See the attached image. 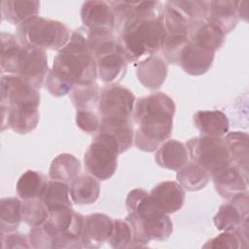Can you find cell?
<instances>
[{"label":"cell","mask_w":249,"mask_h":249,"mask_svg":"<svg viewBox=\"0 0 249 249\" xmlns=\"http://www.w3.org/2000/svg\"><path fill=\"white\" fill-rule=\"evenodd\" d=\"M96 61L86 41L84 27L71 33L68 43L57 52L53 58L45 86L56 97L69 93L75 85L95 83Z\"/></svg>","instance_id":"obj_1"},{"label":"cell","mask_w":249,"mask_h":249,"mask_svg":"<svg viewBox=\"0 0 249 249\" xmlns=\"http://www.w3.org/2000/svg\"><path fill=\"white\" fill-rule=\"evenodd\" d=\"M173 99L164 92H154L135 101L132 121L135 146L144 152L156 151L171 135L175 114Z\"/></svg>","instance_id":"obj_2"},{"label":"cell","mask_w":249,"mask_h":249,"mask_svg":"<svg viewBox=\"0 0 249 249\" xmlns=\"http://www.w3.org/2000/svg\"><path fill=\"white\" fill-rule=\"evenodd\" d=\"M126 220L131 226L133 240L131 247H146L151 240H165L173 231L168 214L161 211L153 201L150 193L134 189L125 199ZM130 247V248H131Z\"/></svg>","instance_id":"obj_3"},{"label":"cell","mask_w":249,"mask_h":249,"mask_svg":"<svg viewBox=\"0 0 249 249\" xmlns=\"http://www.w3.org/2000/svg\"><path fill=\"white\" fill-rule=\"evenodd\" d=\"M162 15L128 18L120 28L118 47L127 62H136L142 57L155 55L167 36Z\"/></svg>","instance_id":"obj_4"},{"label":"cell","mask_w":249,"mask_h":249,"mask_svg":"<svg viewBox=\"0 0 249 249\" xmlns=\"http://www.w3.org/2000/svg\"><path fill=\"white\" fill-rule=\"evenodd\" d=\"M17 37L25 46L59 51L68 43L71 33L63 22L36 16L17 27Z\"/></svg>","instance_id":"obj_5"},{"label":"cell","mask_w":249,"mask_h":249,"mask_svg":"<svg viewBox=\"0 0 249 249\" xmlns=\"http://www.w3.org/2000/svg\"><path fill=\"white\" fill-rule=\"evenodd\" d=\"M119 155L115 138L108 133L97 132L85 153V168L99 181L108 180L116 172Z\"/></svg>","instance_id":"obj_6"},{"label":"cell","mask_w":249,"mask_h":249,"mask_svg":"<svg viewBox=\"0 0 249 249\" xmlns=\"http://www.w3.org/2000/svg\"><path fill=\"white\" fill-rule=\"evenodd\" d=\"M190 160L203 167L212 177L231 163L224 137L198 136L186 143Z\"/></svg>","instance_id":"obj_7"},{"label":"cell","mask_w":249,"mask_h":249,"mask_svg":"<svg viewBox=\"0 0 249 249\" xmlns=\"http://www.w3.org/2000/svg\"><path fill=\"white\" fill-rule=\"evenodd\" d=\"M135 95L119 84H108L100 91L98 116L103 122H131Z\"/></svg>","instance_id":"obj_8"},{"label":"cell","mask_w":249,"mask_h":249,"mask_svg":"<svg viewBox=\"0 0 249 249\" xmlns=\"http://www.w3.org/2000/svg\"><path fill=\"white\" fill-rule=\"evenodd\" d=\"M1 106L10 108L38 107L39 89L32 87L20 77L13 74L2 75L0 82Z\"/></svg>","instance_id":"obj_9"},{"label":"cell","mask_w":249,"mask_h":249,"mask_svg":"<svg viewBox=\"0 0 249 249\" xmlns=\"http://www.w3.org/2000/svg\"><path fill=\"white\" fill-rule=\"evenodd\" d=\"M50 72L45 50L25 46L19 53L16 74L32 87L40 89Z\"/></svg>","instance_id":"obj_10"},{"label":"cell","mask_w":249,"mask_h":249,"mask_svg":"<svg viewBox=\"0 0 249 249\" xmlns=\"http://www.w3.org/2000/svg\"><path fill=\"white\" fill-rule=\"evenodd\" d=\"M58 233L56 248H81V236L85 217L72 208H65L50 213L48 218Z\"/></svg>","instance_id":"obj_11"},{"label":"cell","mask_w":249,"mask_h":249,"mask_svg":"<svg viewBox=\"0 0 249 249\" xmlns=\"http://www.w3.org/2000/svg\"><path fill=\"white\" fill-rule=\"evenodd\" d=\"M248 192L239 194L222 204L214 216L215 227L219 231H234L241 222L248 218Z\"/></svg>","instance_id":"obj_12"},{"label":"cell","mask_w":249,"mask_h":249,"mask_svg":"<svg viewBox=\"0 0 249 249\" xmlns=\"http://www.w3.org/2000/svg\"><path fill=\"white\" fill-rule=\"evenodd\" d=\"M81 18L89 30L113 31L116 26L115 16L108 2L99 0L86 1L82 5Z\"/></svg>","instance_id":"obj_13"},{"label":"cell","mask_w":249,"mask_h":249,"mask_svg":"<svg viewBox=\"0 0 249 249\" xmlns=\"http://www.w3.org/2000/svg\"><path fill=\"white\" fill-rule=\"evenodd\" d=\"M113 228V219L106 214L93 213L85 217L81 236L83 247L99 248L108 241Z\"/></svg>","instance_id":"obj_14"},{"label":"cell","mask_w":249,"mask_h":249,"mask_svg":"<svg viewBox=\"0 0 249 249\" xmlns=\"http://www.w3.org/2000/svg\"><path fill=\"white\" fill-rule=\"evenodd\" d=\"M212 178L216 192L227 200L247 192L248 175L232 163L213 175Z\"/></svg>","instance_id":"obj_15"},{"label":"cell","mask_w":249,"mask_h":249,"mask_svg":"<svg viewBox=\"0 0 249 249\" xmlns=\"http://www.w3.org/2000/svg\"><path fill=\"white\" fill-rule=\"evenodd\" d=\"M1 115L2 131L11 128L16 133L26 134L35 129L39 122L38 107L10 108L1 106Z\"/></svg>","instance_id":"obj_16"},{"label":"cell","mask_w":249,"mask_h":249,"mask_svg":"<svg viewBox=\"0 0 249 249\" xmlns=\"http://www.w3.org/2000/svg\"><path fill=\"white\" fill-rule=\"evenodd\" d=\"M150 196L156 205L166 214L180 210L185 201V190L175 181H163L157 184Z\"/></svg>","instance_id":"obj_17"},{"label":"cell","mask_w":249,"mask_h":249,"mask_svg":"<svg viewBox=\"0 0 249 249\" xmlns=\"http://www.w3.org/2000/svg\"><path fill=\"white\" fill-rule=\"evenodd\" d=\"M226 34L215 24L207 19L193 21L189 28V40L193 44L208 50L217 52L225 42Z\"/></svg>","instance_id":"obj_18"},{"label":"cell","mask_w":249,"mask_h":249,"mask_svg":"<svg viewBox=\"0 0 249 249\" xmlns=\"http://www.w3.org/2000/svg\"><path fill=\"white\" fill-rule=\"evenodd\" d=\"M95 61L97 77L104 83L117 84L126 73L128 62L119 50V47L99 55L95 58Z\"/></svg>","instance_id":"obj_19"},{"label":"cell","mask_w":249,"mask_h":249,"mask_svg":"<svg viewBox=\"0 0 249 249\" xmlns=\"http://www.w3.org/2000/svg\"><path fill=\"white\" fill-rule=\"evenodd\" d=\"M214 56L215 53L189 42L182 52L179 65L187 74L199 76L210 69Z\"/></svg>","instance_id":"obj_20"},{"label":"cell","mask_w":249,"mask_h":249,"mask_svg":"<svg viewBox=\"0 0 249 249\" xmlns=\"http://www.w3.org/2000/svg\"><path fill=\"white\" fill-rule=\"evenodd\" d=\"M189 160L186 144L175 139H167L161 143L155 155V160L160 167L174 171L181 169Z\"/></svg>","instance_id":"obj_21"},{"label":"cell","mask_w":249,"mask_h":249,"mask_svg":"<svg viewBox=\"0 0 249 249\" xmlns=\"http://www.w3.org/2000/svg\"><path fill=\"white\" fill-rule=\"evenodd\" d=\"M136 75L146 89H157L166 79L167 64L163 58L158 55L145 57L137 63Z\"/></svg>","instance_id":"obj_22"},{"label":"cell","mask_w":249,"mask_h":249,"mask_svg":"<svg viewBox=\"0 0 249 249\" xmlns=\"http://www.w3.org/2000/svg\"><path fill=\"white\" fill-rule=\"evenodd\" d=\"M205 19L217 25L225 34L230 33L235 28L239 19L236 12L235 1H208Z\"/></svg>","instance_id":"obj_23"},{"label":"cell","mask_w":249,"mask_h":249,"mask_svg":"<svg viewBox=\"0 0 249 249\" xmlns=\"http://www.w3.org/2000/svg\"><path fill=\"white\" fill-rule=\"evenodd\" d=\"M195 126L201 136L223 137L229 131L230 123L220 110H201L194 115Z\"/></svg>","instance_id":"obj_24"},{"label":"cell","mask_w":249,"mask_h":249,"mask_svg":"<svg viewBox=\"0 0 249 249\" xmlns=\"http://www.w3.org/2000/svg\"><path fill=\"white\" fill-rule=\"evenodd\" d=\"M72 202L80 205L94 203L100 194L99 180L90 174L78 175L69 183Z\"/></svg>","instance_id":"obj_25"},{"label":"cell","mask_w":249,"mask_h":249,"mask_svg":"<svg viewBox=\"0 0 249 249\" xmlns=\"http://www.w3.org/2000/svg\"><path fill=\"white\" fill-rule=\"evenodd\" d=\"M39 10L40 2L35 0H4L1 5L2 18L18 26L38 16Z\"/></svg>","instance_id":"obj_26"},{"label":"cell","mask_w":249,"mask_h":249,"mask_svg":"<svg viewBox=\"0 0 249 249\" xmlns=\"http://www.w3.org/2000/svg\"><path fill=\"white\" fill-rule=\"evenodd\" d=\"M231 155V163L237 166L244 174L248 175L249 136L244 131H231L224 136Z\"/></svg>","instance_id":"obj_27"},{"label":"cell","mask_w":249,"mask_h":249,"mask_svg":"<svg viewBox=\"0 0 249 249\" xmlns=\"http://www.w3.org/2000/svg\"><path fill=\"white\" fill-rule=\"evenodd\" d=\"M40 199L45 204L49 213L65 208H72L69 184L67 183L54 180L48 181Z\"/></svg>","instance_id":"obj_28"},{"label":"cell","mask_w":249,"mask_h":249,"mask_svg":"<svg viewBox=\"0 0 249 249\" xmlns=\"http://www.w3.org/2000/svg\"><path fill=\"white\" fill-rule=\"evenodd\" d=\"M80 160L71 154L63 153L53 160L49 170V177L51 180L69 184L80 175Z\"/></svg>","instance_id":"obj_29"},{"label":"cell","mask_w":249,"mask_h":249,"mask_svg":"<svg viewBox=\"0 0 249 249\" xmlns=\"http://www.w3.org/2000/svg\"><path fill=\"white\" fill-rule=\"evenodd\" d=\"M47 183V177L41 172L31 169L26 170L17 182V195L22 200L40 198Z\"/></svg>","instance_id":"obj_30"},{"label":"cell","mask_w":249,"mask_h":249,"mask_svg":"<svg viewBox=\"0 0 249 249\" xmlns=\"http://www.w3.org/2000/svg\"><path fill=\"white\" fill-rule=\"evenodd\" d=\"M210 174L197 163L190 160L177 171V182L184 190L196 192L206 187L210 180Z\"/></svg>","instance_id":"obj_31"},{"label":"cell","mask_w":249,"mask_h":249,"mask_svg":"<svg viewBox=\"0 0 249 249\" xmlns=\"http://www.w3.org/2000/svg\"><path fill=\"white\" fill-rule=\"evenodd\" d=\"M22 49V44L17 35L1 32L0 65L2 73L16 74L18 59Z\"/></svg>","instance_id":"obj_32"},{"label":"cell","mask_w":249,"mask_h":249,"mask_svg":"<svg viewBox=\"0 0 249 249\" xmlns=\"http://www.w3.org/2000/svg\"><path fill=\"white\" fill-rule=\"evenodd\" d=\"M98 132L112 135L118 143L120 154L127 151L134 141V129L131 122H103L100 121Z\"/></svg>","instance_id":"obj_33"},{"label":"cell","mask_w":249,"mask_h":249,"mask_svg":"<svg viewBox=\"0 0 249 249\" xmlns=\"http://www.w3.org/2000/svg\"><path fill=\"white\" fill-rule=\"evenodd\" d=\"M21 202L18 197H4L0 200V228L1 232L15 231L20 222Z\"/></svg>","instance_id":"obj_34"},{"label":"cell","mask_w":249,"mask_h":249,"mask_svg":"<svg viewBox=\"0 0 249 249\" xmlns=\"http://www.w3.org/2000/svg\"><path fill=\"white\" fill-rule=\"evenodd\" d=\"M28 239L32 248L54 249L57 247L58 233L51 221L47 219L43 224L31 228Z\"/></svg>","instance_id":"obj_35"},{"label":"cell","mask_w":249,"mask_h":249,"mask_svg":"<svg viewBox=\"0 0 249 249\" xmlns=\"http://www.w3.org/2000/svg\"><path fill=\"white\" fill-rule=\"evenodd\" d=\"M100 90L96 83L75 85L70 91V98L77 110H92L98 105Z\"/></svg>","instance_id":"obj_36"},{"label":"cell","mask_w":249,"mask_h":249,"mask_svg":"<svg viewBox=\"0 0 249 249\" xmlns=\"http://www.w3.org/2000/svg\"><path fill=\"white\" fill-rule=\"evenodd\" d=\"M162 20L167 35L182 34L188 36L190 24L192 22L174 9L168 1L164 4Z\"/></svg>","instance_id":"obj_37"},{"label":"cell","mask_w":249,"mask_h":249,"mask_svg":"<svg viewBox=\"0 0 249 249\" xmlns=\"http://www.w3.org/2000/svg\"><path fill=\"white\" fill-rule=\"evenodd\" d=\"M21 215L22 221L32 228L43 224L50 213L40 198H32L22 200Z\"/></svg>","instance_id":"obj_38"},{"label":"cell","mask_w":249,"mask_h":249,"mask_svg":"<svg viewBox=\"0 0 249 249\" xmlns=\"http://www.w3.org/2000/svg\"><path fill=\"white\" fill-rule=\"evenodd\" d=\"M133 240V233L130 224L126 219L113 220V228L108 239L112 248L124 249L130 248Z\"/></svg>","instance_id":"obj_39"},{"label":"cell","mask_w":249,"mask_h":249,"mask_svg":"<svg viewBox=\"0 0 249 249\" xmlns=\"http://www.w3.org/2000/svg\"><path fill=\"white\" fill-rule=\"evenodd\" d=\"M169 4L191 22L206 18L208 1L179 0L168 1Z\"/></svg>","instance_id":"obj_40"},{"label":"cell","mask_w":249,"mask_h":249,"mask_svg":"<svg viewBox=\"0 0 249 249\" xmlns=\"http://www.w3.org/2000/svg\"><path fill=\"white\" fill-rule=\"evenodd\" d=\"M189 42L190 40L187 35H182V34L167 35L160 49L164 59L170 64L179 65V60H180L182 52Z\"/></svg>","instance_id":"obj_41"},{"label":"cell","mask_w":249,"mask_h":249,"mask_svg":"<svg viewBox=\"0 0 249 249\" xmlns=\"http://www.w3.org/2000/svg\"><path fill=\"white\" fill-rule=\"evenodd\" d=\"M76 124L86 133H97L100 126V118L92 110L80 109L76 111Z\"/></svg>","instance_id":"obj_42"},{"label":"cell","mask_w":249,"mask_h":249,"mask_svg":"<svg viewBox=\"0 0 249 249\" xmlns=\"http://www.w3.org/2000/svg\"><path fill=\"white\" fill-rule=\"evenodd\" d=\"M203 248H242L240 238L235 231H223L216 237L208 240Z\"/></svg>","instance_id":"obj_43"},{"label":"cell","mask_w":249,"mask_h":249,"mask_svg":"<svg viewBox=\"0 0 249 249\" xmlns=\"http://www.w3.org/2000/svg\"><path fill=\"white\" fill-rule=\"evenodd\" d=\"M2 249H15V248H30L28 235H24L21 232L11 231L1 232Z\"/></svg>","instance_id":"obj_44"},{"label":"cell","mask_w":249,"mask_h":249,"mask_svg":"<svg viewBox=\"0 0 249 249\" xmlns=\"http://www.w3.org/2000/svg\"><path fill=\"white\" fill-rule=\"evenodd\" d=\"M236 12L238 15V18H241L245 21L248 19V1H235Z\"/></svg>","instance_id":"obj_45"}]
</instances>
